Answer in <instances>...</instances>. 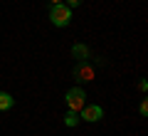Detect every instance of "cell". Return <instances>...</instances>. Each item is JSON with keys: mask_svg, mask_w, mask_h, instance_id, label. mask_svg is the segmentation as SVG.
Returning <instances> with one entry per match:
<instances>
[{"mask_svg": "<svg viewBox=\"0 0 148 136\" xmlns=\"http://www.w3.org/2000/svg\"><path fill=\"white\" fill-rule=\"evenodd\" d=\"M49 22H52L54 27H67L69 22H72V8H67L64 3L52 5L49 8Z\"/></svg>", "mask_w": 148, "mask_h": 136, "instance_id": "obj_1", "label": "cell"}, {"mask_svg": "<svg viewBox=\"0 0 148 136\" xmlns=\"http://www.w3.org/2000/svg\"><path fill=\"white\" fill-rule=\"evenodd\" d=\"M64 101H67V106H69L72 111H82V106L86 104L84 89H82V87H72L67 94H64Z\"/></svg>", "mask_w": 148, "mask_h": 136, "instance_id": "obj_2", "label": "cell"}, {"mask_svg": "<svg viewBox=\"0 0 148 136\" xmlns=\"http://www.w3.org/2000/svg\"><path fill=\"white\" fill-rule=\"evenodd\" d=\"M74 82H79V84L94 82V67L89 64V59H82V62L74 64Z\"/></svg>", "mask_w": 148, "mask_h": 136, "instance_id": "obj_3", "label": "cell"}, {"mask_svg": "<svg viewBox=\"0 0 148 136\" xmlns=\"http://www.w3.org/2000/svg\"><path fill=\"white\" fill-rule=\"evenodd\" d=\"M101 116H104V111H101V106H96V104H84L82 111H79V119L89 121V124H96Z\"/></svg>", "mask_w": 148, "mask_h": 136, "instance_id": "obj_4", "label": "cell"}, {"mask_svg": "<svg viewBox=\"0 0 148 136\" xmlns=\"http://www.w3.org/2000/svg\"><path fill=\"white\" fill-rule=\"evenodd\" d=\"M89 47L86 45H82V42H77V45H72V57L77 59V62H82V59H89Z\"/></svg>", "mask_w": 148, "mask_h": 136, "instance_id": "obj_5", "label": "cell"}, {"mask_svg": "<svg viewBox=\"0 0 148 136\" xmlns=\"http://www.w3.org/2000/svg\"><path fill=\"white\" fill-rule=\"evenodd\" d=\"M12 104H15L12 94H8V92H0V111H10Z\"/></svg>", "mask_w": 148, "mask_h": 136, "instance_id": "obj_6", "label": "cell"}, {"mask_svg": "<svg viewBox=\"0 0 148 136\" xmlns=\"http://www.w3.org/2000/svg\"><path fill=\"white\" fill-rule=\"evenodd\" d=\"M79 111H72V109H69L67 111V114H64V124H67V126H77V124H79Z\"/></svg>", "mask_w": 148, "mask_h": 136, "instance_id": "obj_7", "label": "cell"}, {"mask_svg": "<svg viewBox=\"0 0 148 136\" xmlns=\"http://www.w3.org/2000/svg\"><path fill=\"white\" fill-rule=\"evenodd\" d=\"M138 114L148 116V99H141V106H138Z\"/></svg>", "mask_w": 148, "mask_h": 136, "instance_id": "obj_8", "label": "cell"}, {"mask_svg": "<svg viewBox=\"0 0 148 136\" xmlns=\"http://www.w3.org/2000/svg\"><path fill=\"white\" fill-rule=\"evenodd\" d=\"M62 3H64L67 8H72V10H74V8H79L82 3H84V0H62Z\"/></svg>", "mask_w": 148, "mask_h": 136, "instance_id": "obj_9", "label": "cell"}, {"mask_svg": "<svg viewBox=\"0 0 148 136\" xmlns=\"http://www.w3.org/2000/svg\"><path fill=\"white\" fill-rule=\"evenodd\" d=\"M138 89H141V92H146V89H148V82H146V79H141V82H138Z\"/></svg>", "mask_w": 148, "mask_h": 136, "instance_id": "obj_10", "label": "cell"}, {"mask_svg": "<svg viewBox=\"0 0 148 136\" xmlns=\"http://www.w3.org/2000/svg\"><path fill=\"white\" fill-rule=\"evenodd\" d=\"M49 3H52V5H59V3H62V0H49Z\"/></svg>", "mask_w": 148, "mask_h": 136, "instance_id": "obj_11", "label": "cell"}]
</instances>
